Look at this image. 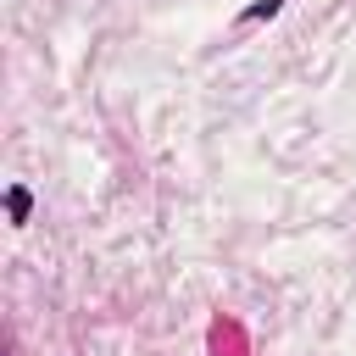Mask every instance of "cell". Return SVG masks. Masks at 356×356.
<instances>
[]
</instances>
